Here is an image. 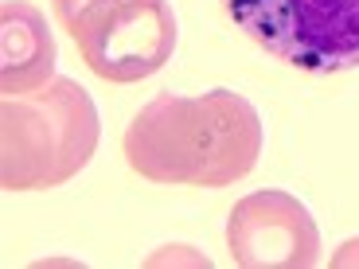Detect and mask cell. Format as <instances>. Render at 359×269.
Masks as SVG:
<instances>
[{"mask_svg": "<svg viewBox=\"0 0 359 269\" xmlns=\"http://www.w3.org/2000/svg\"><path fill=\"white\" fill-rule=\"evenodd\" d=\"M126 164L141 179L172 188H226L262 156V117L234 90L161 94L121 137Z\"/></svg>", "mask_w": 359, "mask_h": 269, "instance_id": "6da1fadb", "label": "cell"}, {"mask_svg": "<svg viewBox=\"0 0 359 269\" xmlns=\"http://www.w3.org/2000/svg\"><path fill=\"white\" fill-rule=\"evenodd\" d=\"M98 109L74 78H51L0 106V188H59L90 164L98 149Z\"/></svg>", "mask_w": 359, "mask_h": 269, "instance_id": "7a4b0ae2", "label": "cell"}, {"mask_svg": "<svg viewBox=\"0 0 359 269\" xmlns=\"http://www.w3.org/2000/svg\"><path fill=\"white\" fill-rule=\"evenodd\" d=\"M226 16L273 59L309 74L359 67V0H223Z\"/></svg>", "mask_w": 359, "mask_h": 269, "instance_id": "3957f363", "label": "cell"}, {"mask_svg": "<svg viewBox=\"0 0 359 269\" xmlns=\"http://www.w3.org/2000/svg\"><path fill=\"white\" fill-rule=\"evenodd\" d=\"M79 55L106 82H141L164 71L180 27L168 0H114L71 32Z\"/></svg>", "mask_w": 359, "mask_h": 269, "instance_id": "277c9868", "label": "cell"}, {"mask_svg": "<svg viewBox=\"0 0 359 269\" xmlns=\"http://www.w3.org/2000/svg\"><path fill=\"white\" fill-rule=\"evenodd\" d=\"M226 250L243 269H313L320 261V230L297 195L266 188L234 203Z\"/></svg>", "mask_w": 359, "mask_h": 269, "instance_id": "5b68a950", "label": "cell"}, {"mask_svg": "<svg viewBox=\"0 0 359 269\" xmlns=\"http://www.w3.org/2000/svg\"><path fill=\"white\" fill-rule=\"evenodd\" d=\"M55 36L47 16L27 0L0 4V90L4 98L32 94L55 74Z\"/></svg>", "mask_w": 359, "mask_h": 269, "instance_id": "8992f818", "label": "cell"}, {"mask_svg": "<svg viewBox=\"0 0 359 269\" xmlns=\"http://www.w3.org/2000/svg\"><path fill=\"white\" fill-rule=\"evenodd\" d=\"M109 4H114V0H51L55 20H59V27H63L67 36H71V32L82 24V20H90L94 12L109 8Z\"/></svg>", "mask_w": 359, "mask_h": 269, "instance_id": "52a82bcc", "label": "cell"}]
</instances>
